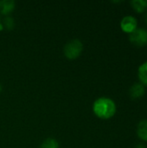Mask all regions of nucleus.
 Segmentation results:
<instances>
[{
    "mask_svg": "<svg viewBox=\"0 0 147 148\" xmlns=\"http://www.w3.org/2000/svg\"><path fill=\"white\" fill-rule=\"evenodd\" d=\"M16 3L13 0H2L0 1V13L3 15H8L13 11Z\"/></svg>",
    "mask_w": 147,
    "mask_h": 148,
    "instance_id": "0eeeda50",
    "label": "nucleus"
},
{
    "mask_svg": "<svg viewBox=\"0 0 147 148\" xmlns=\"http://www.w3.org/2000/svg\"><path fill=\"white\" fill-rule=\"evenodd\" d=\"M0 23H1V22H0Z\"/></svg>",
    "mask_w": 147,
    "mask_h": 148,
    "instance_id": "2eb2a0df",
    "label": "nucleus"
},
{
    "mask_svg": "<svg viewBox=\"0 0 147 148\" xmlns=\"http://www.w3.org/2000/svg\"><path fill=\"white\" fill-rule=\"evenodd\" d=\"M145 21H146V23L147 24V10L146 12V15H145Z\"/></svg>",
    "mask_w": 147,
    "mask_h": 148,
    "instance_id": "ddd939ff",
    "label": "nucleus"
},
{
    "mask_svg": "<svg viewBox=\"0 0 147 148\" xmlns=\"http://www.w3.org/2000/svg\"><path fill=\"white\" fill-rule=\"evenodd\" d=\"M146 94V87H144L140 82L133 83L129 89V95L133 100H139L144 97Z\"/></svg>",
    "mask_w": 147,
    "mask_h": 148,
    "instance_id": "39448f33",
    "label": "nucleus"
},
{
    "mask_svg": "<svg viewBox=\"0 0 147 148\" xmlns=\"http://www.w3.org/2000/svg\"><path fill=\"white\" fill-rule=\"evenodd\" d=\"M83 50V44L79 39H73L64 46L63 53L68 59L75 60L78 58Z\"/></svg>",
    "mask_w": 147,
    "mask_h": 148,
    "instance_id": "f03ea898",
    "label": "nucleus"
},
{
    "mask_svg": "<svg viewBox=\"0 0 147 148\" xmlns=\"http://www.w3.org/2000/svg\"><path fill=\"white\" fill-rule=\"evenodd\" d=\"M40 148H59V143L53 138H48L41 144Z\"/></svg>",
    "mask_w": 147,
    "mask_h": 148,
    "instance_id": "9d476101",
    "label": "nucleus"
},
{
    "mask_svg": "<svg viewBox=\"0 0 147 148\" xmlns=\"http://www.w3.org/2000/svg\"><path fill=\"white\" fill-rule=\"evenodd\" d=\"M136 133L141 140L147 142V120H142L139 122Z\"/></svg>",
    "mask_w": 147,
    "mask_h": 148,
    "instance_id": "423d86ee",
    "label": "nucleus"
},
{
    "mask_svg": "<svg viewBox=\"0 0 147 148\" xmlns=\"http://www.w3.org/2000/svg\"><path fill=\"white\" fill-rule=\"evenodd\" d=\"M2 89H3V88H2V85L0 84V92L2 91Z\"/></svg>",
    "mask_w": 147,
    "mask_h": 148,
    "instance_id": "4468645a",
    "label": "nucleus"
},
{
    "mask_svg": "<svg viewBox=\"0 0 147 148\" xmlns=\"http://www.w3.org/2000/svg\"><path fill=\"white\" fill-rule=\"evenodd\" d=\"M2 23H3V28H5L7 29H12L14 28V26H15L14 19L12 17H10V16H6L3 19V22Z\"/></svg>",
    "mask_w": 147,
    "mask_h": 148,
    "instance_id": "9b49d317",
    "label": "nucleus"
},
{
    "mask_svg": "<svg viewBox=\"0 0 147 148\" xmlns=\"http://www.w3.org/2000/svg\"><path fill=\"white\" fill-rule=\"evenodd\" d=\"M138 28V21L133 16H126L120 21V29L123 32L131 34Z\"/></svg>",
    "mask_w": 147,
    "mask_h": 148,
    "instance_id": "20e7f679",
    "label": "nucleus"
},
{
    "mask_svg": "<svg viewBox=\"0 0 147 148\" xmlns=\"http://www.w3.org/2000/svg\"><path fill=\"white\" fill-rule=\"evenodd\" d=\"M94 114L101 120L113 118L117 111V106L113 100L108 97H100L93 104Z\"/></svg>",
    "mask_w": 147,
    "mask_h": 148,
    "instance_id": "f257e3e1",
    "label": "nucleus"
},
{
    "mask_svg": "<svg viewBox=\"0 0 147 148\" xmlns=\"http://www.w3.org/2000/svg\"><path fill=\"white\" fill-rule=\"evenodd\" d=\"M138 78L139 82L144 86L147 87V61L143 62L138 69Z\"/></svg>",
    "mask_w": 147,
    "mask_h": 148,
    "instance_id": "1a4fd4ad",
    "label": "nucleus"
},
{
    "mask_svg": "<svg viewBox=\"0 0 147 148\" xmlns=\"http://www.w3.org/2000/svg\"><path fill=\"white\" fill-rule=\"evenodd\" d=\"M130 4L133 10L139 14H142L147 10V0H133L130 2Z\"/></svg>",
    "mask_w": 147,
    "mask_h": 148,
    "instance_id": "6e6552de",
    "label": "nucleus"
},
{
    "mask_svg": "<svg viewBox=\"0 0 147 148\" xmlns=\"http://www.w3.org/2000/svg\"><path fill=\"white\" fill-rule=\"evenodd\" d=\"M134 148H146V147H145V145H143V144H139V145H137Z\"/></svg>",
    "mask_w": 147,
    "mask_h": 148,
    "instance_id": "f8f14e48",
    "label": "nucleus"
},
{
    "mask_svg": "<svg viewBox=\"0 0 147 148\" xmlns=\"http://www.w3.org/2000/svg\"><path fill=\"white\" fill-rule=\"evenodd\" d=\"M129 41L137 47H144L147 44V29L137 28L133 32L129 34Z\"/></svg>",
    "mask_w": 147,
    "mask_h": 148,
    "instance_id": "7ed1b4c3",
    "label": "nucleus"
}]
</instances>
